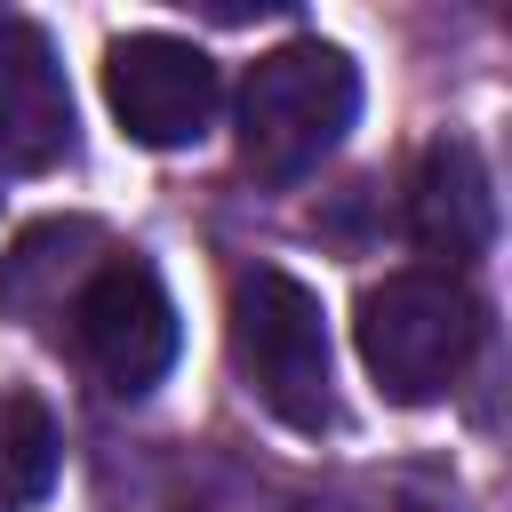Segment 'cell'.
Segmentation results:
<instances>
[{"instance_id": "cell-8", "label": "cell", "mask_w": 512, "mask_h": 512, "mask_svg": "<svg viewBox=\"0 0 512 512\" xmlns=\"http://www.w3.org/2000/svg\"><path fill=\"white\" fill-rule=\"evenodd\" d=\"M56 416L32 392H0V512H32L56 488Z\"/></svg>"}, {"instance_id": "cell-6", "label": "cell", "mask_w": 512, "mask_h": 512, "mask_svg": "<svg viewBox=\"0 0 512 512\" xmlns=\"http://www.w3.org/2000/svg\"><path fill=\"white\" fill-rule=\"evenodd\" d=\"M80 152L72 80L32 16H0V168L48 176Z\"/></svg>"}, {"instance_id": "cell-4", "label": "cell", "mask_w": 512, "mask_h": 512, "mask_svg": "<svg viewBox=\"0 0 512 512\" xmlns=\"http://www.w3.org/2000/svg\"><path fill=\"white\" fill-rule=\"evenodd\" d=\"M64 320H72V344H80L88 376L104 392H120V400H144L184 352L176 296L160 288V272L144 256H104L80 280V296L64 304Z\"/></svg>"}, {"instance_id": "cell-3", "label": "cell", "mask_w": 512, "mask_h": 512, "mask_svg": "<svg viewBox=\"0 0 512 512\" xmlns=\"http://www.w3.org/2000/svg\"><path fill=\"white\" fill-rule=\"evenodd\" d=\"M232 368L240 384L288 424V432H328L336 424V360H328V312L320 296L280 272L256 264L232 280Z\"/></svg>"}, {"instance_id": "cell-7", "label": "cell", "mask_w": 512, "mask_h": 512, "mask_svg": "<svg viewBox=\"0 0 512 512\" xmlns=\"http://www.w3.org/2000/svg\"><path fill=\"white\" fill-rule=\"evenodd\" d=\"M408 240L424 256H440L432 272L472 264L496 240V184L472 136H432L416 152V184H408Z\"/></svg>"}, {"instance_id": "cell-1", "label": "cell", "mask_w": 512, "mask_h": 512, "mask_svg": "<svg viewBox=\"0 0 512 512\" xmlns=\"http://www.w3.org/2000/svg\"><path fill=\"white\" fill-rule=\"evenodd\" d=\"M360 120V64L328 40H288L272 56L248 64L240 104H232V136L240 160L264 184H296L312 176Z\"/></svg>"}, {"instance_id": "cell-9", "label": "cell", "mask_w": 512, "mask_h": 512, "mask_svg": "<svg viewBox=\"0 0 512 512\" xmlns=\"http://www.w3.org/2000/svg\"><path fill=\"white\" fill-rule=\"evenodd\" d=\"M80 248H96V224H32L24 240H16V256H0V304H16V312H40V280H88L96 264L80 256Z\"/></svg>"}, {"instance_id": "cell-2", "label": "cell", "mask_w": 512, "mask_h": 512, "mask_svg": "<svg viewBox=\"0 0 512 512\" xmlns=\"http://www.w3.org/2000/svg\"><path fill=\"white\" fill-rule=\"evenodd\" d=\"M360 360L376 376L384 400L400 408H432L464 384V368L488 344V312L456 272H392L360 296Z\"/></svg>"}, {"instance_id": "cell-5", "label": "cell", "mask_w": 512, "mask_h": 512, "mask_svg": "<svg viewBox=\"0 0 512 512\" xmlns=\"http://www.w3.org/2000/svg\"><path fill=\"white\" fill-rule=\"evenodd\" d=\"M104 96L120 112V128L152 152H184L216 128L224 80L208 64V48L176 40V32H128L104 48Z\"/></svg>"}]
</instances>
